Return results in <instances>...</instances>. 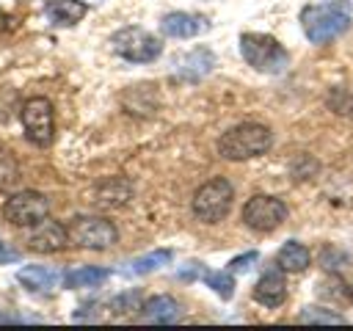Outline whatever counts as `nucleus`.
Masks as SVG:
<instances>
[{"mask_svg":"<svg viewBox=\"0 0 353 331\" xmlns=\"http://www.w3.org/2000/svg\"><path fill=\"white\" fill-rule=\"evenodd\" d=\"M240 52L248 66L265 74H281L290 66L287 50L268 33H243L240 36Z\"/></svg>","mask_w":353,"mask_h":331,"instance_id":"2","label":"nucleus"},{"mask_svg":"<svg viewBox=\"0 0 353 331\" xmlns=\"http://www.w3.org/2000/svg\"><path fill=\"white\" fill-rule=\"evenodd\" d=\"M171 257H174V254H171L168 248H157V251H149V254L135 257L132 262H127V265L121 268V273H124V276H143V273H152V270L168 265Z\"/></svg>","mask_w":353,"mask_h":331,"instance_id":"18","label":"nucleus"},{"mask_svg":"<svg viewBox=\"0 0 353 331\" xmlns=\"http://www.w3.org/2000/svg\"><path fill=\"white\" fill-rule=\"evenodd\" d=\"M256 259H259L256 251H245V254H240V257H234V259L229 262V270H232V273H243V270H248L251 262H256Z\"/></svg>","mask_w":353,"mask_h":331,"instance_id":"23","label":"nucleus"},{"mask_svg":"<svg viewBox=\"0 0 353 331\" xmlns=\"http://www.w3.org/2000/svg\"><path fill=\"white\" fill-rule=\"evenodd\" d=\"M85 3L80 0H44V14L52 25H74L85 17Z\"/></svg>","mask_w":353,"mask_h":331,"instance_id":"16","label":"nucleus"},{"mask_svg":"<svg viewBox=\"0 0 353 331\" xmlns=\"http://www.w3.org/2000/svg\"><path fill=\"white\" fill-rule=\"evenodd\" d=\"M113 312H130L132 306H143V303H138V292H127V295H119V298H113Z\"/></svg>","mask_w":353,"mask_h":331,"instance_id":"24","label":"nucleus"},{"mask_svg":"<svg viewBox=\"0 0 353 331\" xmlns=\"http://www.w3.org/2000/svg\"><path fill=\"white\" fill-rule=\"evenodd\" d=\"M287 218V204L276 196L256 193L243 204V223L254 232H273Z\"/></svg>","mask_w":353,"mask_h":331,"instance_id":"8","label":"nucleus"},{"mask_svg":"<svg viewBox=\"0 0 353 331\" xmlns=\"http://www.w3.org/2000/svg\"><path fill=\"white\" fill-rule=\"evenodd\" d=\"M19 259V251H14L11 245H6L3 240H0V265H6V262H17Z\"/></svg>","mask_w":353,"mask_h":331,"instance_id":"26","label":"nucleus"},{"mask_svg":"<svg viewBox=\"0 0 353 331\" xmlns=\"http://www.w3.org/2000/svg\"><path fill=\"white\" fill-rule=\"evenodd\" d=\"M17 281L30 292H52L63 281V276L55 268H47V265H25L17 273Z\"/></svg>","mask_w":353,"mask_h":331,"instance_id":"12","label":"nucleus"},{"mask_svg":"<svg viewBox=\"0 0 353 331\" xmlns=\"http://www.w3.org/2000/svg\"><path fill=\"white\" fill-rule=\"evenodd\" d=\"M19 179V163L17 157L0 146V190H8Z\"/></svg>","mask_w":353,"mask_h":331,"instance_id":"21","label":"nucleus"},{"mask_svg":"<svg viewBox=\"0 0 353 331\" xmlns=\"http://www.w3.org/2000/svg\"><path fill=\"white\" fill-rule=\"evenodd\" d=\"M160 30L171 39H193L204 30H210V19L204 14H190V11H171L160 19Z\"/></svg>","mask_w":353,"mask_h":331,"instance_id":"11","label":"nucleus"},{"mask_svg":"<svg viewBox=\"0 0 353 331\" xmlns=\"http://www.w3.org/2000/svg\"><path fill=\"white\" fill-rule=\"evenodd\" d=\"M270 143H273V132L265 124L243 121V124L229 127L218 138V154L226 160H251V157L265 154Z\"/></svg>","mask_w":353,"mask_h":331,"instance_id":"1","label":"nucleus"},{"mask_svg":"<svg viewBox=\"0 0 353 331\" xmlns=\"http://www.w3.org/2000/svg\"><path fill=\"white\" fill-rule=\"evenodd\" d=\"M6 22H8V17H6V14H0V30L6 28Z\"/></svg>","mask_w":353,"mask_h":331,"instance_id":"27","label":"nucleus"},{"mask_svg":"<svg viewBox=\"0 0 353 331\" xmlns=\"http://www.w3.org/2000/svg\"><path fill=\"white\" fill-rule=\"evenodd\" d=\"M141 317L146 323H176L182 317V306L171 295H154L141 306Z\"/></svg>","mask_w":353,"mask_h":331,"instance_id":"14","label":"nucleus"},{"mask_svg":"<svg viewBox=\"0 0 353 331\" xmlns=\"http://www.w3.org/2000/svg\"><path fill=\"white\" fill-rule=\"evenodd\" d=\"M287 298V281L279 270H268L259 276L256 287H254V301H259L262 306H279Z\"/></svg>","mask_w":353,"mask_h":331,"instance_id":"13","label":"nucleus"},{"mask_svg":"<svg viewBox=\"0 0 353 331\" xmlns=\"http://www.w3.org/2000/svg\"><path fill=\"white\" fill-rule=\"evenodd\" d=\"M66 243H69V229L61 221H52V218H44V221L33 223L30 232H28V245L33 251H41V254L61 251Z\"/></svg>","mask_w":353,"mask_h":331,"instance_id":"10","label":"nucleus"},{"mask_svg":"<svg viewBox=\"0 0 353 331\" xmlns=\"http://www.w3.org/2000/svg\"><path fill=\"white\" fill-rule=\"evenodd\" d=\"M204 281H207V287L215 290L221 298H232V292H234L232 270H207V273H204Z\"/></svg>","mask_w":353,"mask_h":331,"instance_id":"20","label":"nucleus"},{"mask_svg":"<svg viewBox=\"0 0 353 331\" xmlns=\"http://www.w3.org/2000/svg\"><path fill=\"white\" fill-rule=\"evenodd\" d=\"M342 91V102H336V99H328L331 102V108L339 113V116H353V91H345V88H339Z\"/></svg>","mask_w":353,"mask_h":331,"instance_id":"25","label":"nucleus"},{"mask_svg":"<svg viewBox=\"0 0 353 331\" xmlns=\"http://www.w3.org/2000/svg\"><path fill=\"white\" fill-rule=\"evenodd\" d=\"M108 276H110V270H105V268H91V265H83V268H74V270L63 273V287H69V290L97 287V284H102Z\"/></svg>","mask_w":353,"mask_h":331,"instance_id":"19","label":"nucleus"},{"mask_svg":"<svg viewBox=\"0 0 353 331\" xmlns=\"http://www.w3.org/2000/svg\"><path fill=\"white\" fill-rule=\"evenodd\" d=\"M309 262H312V254H309V248H306L303 243H298V240H287V243L279 248V254H276L279 270H287V273H301V270L309 268Z\"/></svg>","mask_w":353,"mask_h":331,"instance_id":"17","label":"nucleus"},{"mask_svg":"<svg viewBox=\"0 0 353 331\" xmlns=\"http://www.w3.org/2000/svg\"><path fill=\"white\" fill-rule=\"evenodd\" d=\"M19 121H22L25 138L33 146L52 143V135H55V113H52V102L50 99H44V97L25 99V105L19 110Z\"/></svg>","mask_w":353,"mask_h":331,"instance_id":"6","label":"nucleus"},{"mask_svg":"<svg viewBox=\"0 0 353 331\" xmlns=\"http://www.w3.org/2000/svg\"><path fill=\"white\" fill-rule=\"evenodd\" d=\"M110 47L116 55H121L124 61H132V63H149L163 52L160 39L138 25H127V28L116 30L110 36Z\"/></svg>","mask_w":353,"mask_h":331,"instance_id":"4","label":"nucleus"},{"mask_svg":"<svg viewBox=\"0 0 353 331\" xmlns=\"http://www.w3.org/2000/svg\"><path fill=\"white\" fill-rule=\"evenodd\" d=\"M347 22H350V17H347V8H342V6L314 3L301 11V25L312 44H325V41L336 39L342 30H347Z\"/></svg>","mask_w":353,"mask_h":331,"instance_id":"3","label":"nucleus"},{"mask_svg":"<svg viewBox=\"0 0 353 331\" xmlns=\"http://www.w3.org/2000/svg\"><path fill=\"white\" fill-rule=\"evenodd\" d=\"M215 66V55L210 50H193L188 55H182L176 63H174V72L185 80H199L204 77L210 69Z\"/></svg>","mask_w":353,"mask_h":331,"instance_id":"15","label":"nucleus"},{"mask_svg":"<svg viewBox=\"0 0 353 331\" xmlns=\"http://www.w3.org/2000/svg\"><path fill=\"white\" fill-rule=\"evenodd\" d=\"M69 229V243L83 245V248H110L119 240L116 226L108 218H97V215H77L72 218Z\"/></svg>","mask_w":353,"mask_h":331,"instance_id":"7","label":"nucleus"},{"mask_svg":"<svg viewBox=\"0 0 353 331\" xmlns=\"http://www.w3.org/2000/svg\"><path fill=\"white\" fill-rule=\"evenodd\" d=\"M232 199H234L232 182L223 179V177H215L193 193V215L201 223H218L221 218H226V212L232 207Z\"/></svg>","mask_w":353,"mask_h":331,"instance_id":"5","label":"nucleus"},{"mask_svg":"<svg viewBox=\"0 0 353 331\" xmlns=\"http://www.w3.org/2000/svg\"><path fill=\"white\" fill-rule=\"evenodd\" d=\"M298 320H301V323H331V325L345 323V317H342V314H334V312L320 309V306H306V309L298 314Z\"/></svg>","mask_w":353,"mask_h":331,"instance_id":"22","label":"nucleus"},{"mask_svg":"<svg viewBox=\"0 0 353 331\" xmlns=\"http://www.w3.org/2000/svg\"><path fill=\"white\" fill-rule=\"evenodd\" d=\"M3 215H6L8 223L30 229L33 223H39V221H44L50 215V201L39 190H22V193H14L3 204Z\"/></svg>","mask_w":353,"mask_h":331,"instance_id":"9","label":"nucleus"}]
</instances>
